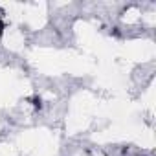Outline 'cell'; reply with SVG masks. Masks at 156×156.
I'll return each mask as SVG.
<instances>
[{
	"label": "cell",
	"instance_id": "cell-1",
	"mask_svg": "<svg viewBox=\"0 0 156 156\" xmlns=\"http://www.w3.org/2000/svg\"><path fill=\"white\" fill-rule=\"evenodd\" d=\"M31 101H33V107H35V108H41V107H42V99H41V98H37V96H35Z\"/></svg>",
	"mask_w": 156,
	"mask_h": 156
},
{
	"label": "cell",
	"instance_id": "cell-2",
	"mask_svg": "<svg viewBox=\"0 0 156 156\" xmlns=\"http://www.w3.org/2000/svg\"><path fill=\"white\" fill-rule=\"evenodd\" d=\"M4 33V22H2V19H0V35Z\"/></svg>",
	"mask_w": 156,
	"mask_h": 156
}]
</instances>
